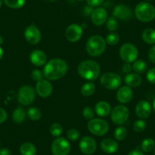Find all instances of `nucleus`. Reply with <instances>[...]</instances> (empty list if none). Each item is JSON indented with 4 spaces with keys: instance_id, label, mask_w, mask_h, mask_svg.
<instances>
[{
    "instance_id": "7",
    "label": "nucleus",
    "mask_w": 155,
    "mask_h": 155,
    "mask_svg": "<svg viewBox=\"0 0 155 155\" xmlns=\"http://www.w3.org/2000/svg\"><path fill=\"white\" fill-rule=\"evenodd\" d=\"M110 116L113 123L118 126H122L128 121L129 110L126 106L118 105L112 110Z\"/></svg>"
},
{
    "instance_id": "32",
    "label": "nucleus",
    "mask_w": 155,
    "mask_h": 155,
    "mask_svg": "<svg viewBox=\"0 0 155 155\" xmlns=\"http://www.w3.org/2000/svg\"><path fill=\"white\" fill-rule=\"evenodd\" d=\"M106 26L108 31H111V32H115L116 30L119 28V23L118 20L114 18L113 16L108 18L107 21H106Z\"/></svg>"
},
{
    "instance_id": "30",
    "label": "nucleus",
    "mask_w": 155,
    "mask_h": 155,
    "mask_svg": "<svg viewBox=\"0 0 155 155\" xmlns=\"http://www.w3.org/2000/svg\"><path fill=\"white\" fill-rule=\"evenodd\" d=\"M27 114L32 121H38L42 116V113L37 107H31L28 109Z\"/></svg>"
},
{
    "instance_id": "16",
    "label": "nucleus",
    "mask_w": 155,
    "mask_h": 155,
    "mask_svg": "<svg viewBox=\"0 0 155 155\" xmlns=\"http://www.w3.org/2000/svg\"><path fill=\"white\" fill-rule=\"evenodd\" d=\"M108 19V13L104 8L97 7L91 13V21L96 26L104 25Z\"/></svg>"
},
{
    "instance_id": "46",
    "label": "nucleus",
    "mask_w": 155,
    "mask_h": 155,
    "mask_svg": "<svg viewBox=\"0 0 155 155\" xmlns=\"http://www.w3.org/2000/svg\"><path fill=\"white\" fill-rule=\"evenodd\" d=\"M3 54H4L3 50H2V47H0V60L2 59V57H3Z\"/></svg>"
},
{
    "instance_id": "44",
    "label": "nucleus",
    "mask_w": 155,
    "mask_h": 155,
    "mask_svg": "<svg viewBox=\"0 0 155 155\" xmlns=\"http://www.w3.org/2000/svg\"><path fill=\"white\" fill-rule=\"evenodd\" d=\"M0 155H12V151L8 148L0 149Z\"/></svg>"
},
{
    "instance_id": "36",
    "label": "nucleus",
    "mask_w": 155,
    "mask_h": 155,
    "mask_svg": "<svg viewBox=\"0 0 155 155\" xmlns=\"http://www.w3.org/2000/svg\"><path fill=\"white\" fill-rule=\"evenodd\" d=\"M94 113H95V111L94 110H93V109H92L91 107H84V110H82V115L86 120H92V119H94L95 115Z\"/></svg>"
},
{
    "instance_id": "22",
    "label": "nucleus",
    "mask_w": 155,
    "mask_h": 155,
    "mask_svg": "<svg viewBox=\"0 0 155 155\" xmlns=\"http://www.w3.org/2000/svg\"><path fill=\"white\" fill-rule=\"evenodd\" d=\"M124 81L126 85L130 87H138L142 82L141 77L137 73H129L124 78Z\"/></svg>"
},
{
    "instance_id": "6",
    "label": "nucleus",
    "mask_w": 155,
    "mask_h": 155,
    "mask_svg": "<svg viewBox=\"0 0 155 155\" xmlns=\"http://www.w3.org/2000/svg\"><path fill=\"white\" fill-rule=\"evenodd\" d=\"M87 129L97 136H103L108 132L110 126L106 120L102 119H92L87 123Z\"/></svg>"
},
{
    "instance_id": "52",
    "label": "nucleus",
    "mask_w": 155,
    "mask_h": 155,
    "mask_svg": "<svg viewBox=\"0 0 155 155\" xmlns=\"http://www.w3.org/2000/svg\"><path fill=\"white\" fill-rule=\"evenodd\" d=\"M147 1H151V0H147Z\"/></svg>"
},
{
    "instance_id": "45",
    "label": "nucleus",
    "mask_w": 155,
    "mask_h": 155,
    "mask_svg": "<svg viewBox=\"0 0 155 155\" xmlns=\"http://www.w3.org/2000/svg\"><path fill=\"white\" fill-rule=\"evenodd\" d=\"M128 155H144V152L142 150H138V149H135V150H132V151L129 152L128 153Z\"/></svg>"
},
{
    "instance_id": "26",
    "label": "nucleus",
    "mask_w": 155,
    "mask_h": 155,
    "mask_svg": "<svg viewBox=\"0 0 155 155\" xmlns=\"http://www.w3.org/2000/svg\"><path fill=\"white\" fill-rule=\"evenodd\" d=\"M96 91V85L92 82H87L83 84L81 88V93L84 97H91Z\"/></svg>"
},
{
    "instance_id": "34",
    "label": "nucleus",
    "mask_w": 155,
    "mask_h": 155,
    "mask_svg": "<svg viewBox=\"0 0 155 155\" xmlns=\"http://www.w3.org/2000/svg\"><path fill=\"white\" fill-rule=\"evenodd\" d=\"M105 41L107 42V44H109V45H116L120 41V36H119L117 33L111 32L107 36Z\"/></svg>"
},
{
    "instance_id": "51",
    "label": "nucleus",
    "mask_w": 155,
    "mask_h": 155,
    "mask_svg": "<svg viewBox=\"0 0 155 155\" xmlns=\"http://www.w3.org/2000/svg\"><path fill=\"white\" fill-rule=\"evenodd\" d=\"M78 1H80V2H81V1H84V0H78Z\"/></svg>"
},
{
    "instance_id": "14",
    "label": "nucleus",
    "mask_w": 155,
    "mask_h": 155,
    "mask_svg": "<svg viewBox=\"0 0 155 155\" xmlns=\"http://www.w3.org/2000/svg\"><path fill=\"white\" fill-rule=\"evenodd\" d=\"M133 13L132 9L124 4H120L115 6L113 11V16L117 20L129 21L132 18Z\"/></svg>"
},
{
    "instance_id": "48",
    "label": "nucleus",
    "mask_w": 155,
    "mask_h": 155,
    "mask_svg": "<svg viewBox=\"0 0 155 155\" xmlns=\"http://www.w3.org/2000/svg\"><path fill=\"white\" fill-rule=\"evenodd\" d=\"M152 107H153V111L155 112V99L153 100V105H152Z\"/></svg>"
},
{
    "instance_id": "21",
    "label": "nucleus",
    "mask_w": 155,
    "mask_h": 155,
    "mask_svg": "<svg viewBox=\"0 0 155 155\" xmlns=\"http://www.w3.org/2000/svg\"><path fill=\"white\" fill-rule=\"evenodd\" d=\"M94 111L97 116L101 117H107L111 113V106L106 101H99L95 105Z\"/></svg>"
},
{
    "instance_id": "50",
    "label": "nucleus",
    "mask_w": 155,
    "mask_h": 155,
    "mask_svg": "<svg viewBox=\"0 0 155 155\" xmlns=\"http://www.w3.org/2000/svg\"><path fill=\"white\" fill-rule=\"evenodd\" d=\"M153 155H155V147L154 149H153Z\"/></svg>"
},
{
    "instance_id": "47",
    "label": "nucleus",
    "mask_w": 155,
    "mask_h": 155,
    "mask_svg": "<svg viewBox=\"0 0 155 155\" xmlns=\"http://www.w3.org/2000/svg\"><path fill=\"white\" fill-rule=\"evenodd\" d=\"M3 41H4L3 37H2V36H0V46L2 45V44H3Z\"/></svg>"
},
{
    "instance_id": "41",
    "label": "nucleus",
    "mask_w": 155,
    "mask_h": 155,
    "mask_svg": "<svg viewBox=\"0 0 155 155\" xmlns=\"http://www.w3.org/2000/svg\"><path fill=\"white\" fill-rule=\"evenodd\" d=\"M8 118V113L4 109L0 107V124L6 121Z\"/></svg>"
},
{
    "instance_id": "31",
    "label": "nucleus",
    "mask_w": 155,
    "mask_h": 155,
    "mask_svg": "<svg viewBox=\"0 0 155 155\" xmlns=\"http://www.w3.org/2000/svg\"><path fill=\"white\" fill-rule=\"evenodd\" d=\"M5 5L11 8L18 9L25 5V0H3Z\"/></svg>"
},
{
    "instance_id": "24",
    "label": "nucleus",
    "mask_w": 155,
    "mask_h": 155,
    "mask_svg": "<svg viewBox=\"0 0 155 155\" xmlns=\"http://www.w3.org/2000/svg\"><path fill=\"white\" fill-rule=\"evenodd\" d=\"M142 40L147 44H155V30L153 28H147L142 33Z\"/></svg>"
},
{
    "instance_id": "15",
    "label": "nucleus",
    "mask_w": 155,
    "mask_h": 155,
    "mask_svg": "<svg viewBox=\"0 0 155 155\" xmlns=\"http://www.w3.org/2000/svg\"><path fill=\"white\" fill-rule=\"evenodd\" d=\"M36 92L41 97H48L52 94L53 87L50 81L47 79H42L39 81L36 85Z\"/></svg>"
},
{
    "instance_id": "38",
    "label": "nucleus",
    "mask_w": 155,
    "mask_h": 155,
    "mask_svg": "<svg viewBox=\"0 0 155 155\" xmlns=\"http://www.w3.org/2000/svg\"><path fill=\"white\" fill-rule=\"evenodd\" d=\"M31 78H32V79L34 80V81H37V82H38V81H41V80L44 79L43 78L44 77V72H42L41 70L39 69L33 70L32 72H31Z\"/></svg>"
},
{
    "instance_id": "11",
    "label": "nucleus",
    "mask_w": 155,
    "mask_h": 155,
    "mask_svg": "<svg viewBox=\"0 0 155 155\" xmlns=\"http://www.w3.org/2000/svg\"><path fill=\"white\" fill-rule=\"evenodd\" d=\"M25 37L26 41L32 45L39 44L41 41V32L35 25H31L25 31Z\"/></svg>"
},
{
    "instance_id": "18",
    "label": "nucleus",
    "mask_w": 155,
    "mask_h": 155,
    "mask_svg": "<svg viewBox=\"0 0 155 155\" xmlns=\"http://www.w3.org/2000/svg\"><path fill=\"white\" fill-rule=\"evenodd\" d=\"M133 97V91L129 86H123L116 92V99L121 104H128Z\"/></svg>"
},
{
    "instance_id": "40",
    "label": "nucleus",
    "mask_w": 155,
    "mask_h": 155,
    "mask_svg": "<svg viewBox=\"0 0 155 155\" xmlns=\"http://www.w3.org/2000/svg\"><path fill=\"white\" fill-rule=\"evenodd\" d=\"M104 2V0H87V4L92 8L100 7Z\"/></svg>"
},
{
    "instance_id": "43",
    "label": "nucleus",
    "mask_w": 155,
    "mask_h": 155,
    "mask_svg": "<svg viewBox=\"0 0 155 155\" xmlns=\"http://www.w3.org/2000/svg\"><path fill=\"white\" fill-rule=\"evenodd\" d=\"M132 70V65H131V63H127V62H125L124 65H123V72L126 73V74H129V73H131Z\"/></svg>"
},
{
    "instance_id": "25",
    "label": "nucleus",
    "mask_w": 155,
    "mask_h": 155,
    "mask_svg": "<svg viewBox=\"0 0 155 155\" xmlns=\"http://www.w3.org/2000/svg\"><path fill=\"white\" fill-rule=\"evenodd\" d=\"M20 153L21 155H35L37 153V147L33 143H23L20 147Z\"/></svg>"
},
{
    "instance_id": "33",
    "label": "nucleus",
    "mask_w": 155,
    "mask_h": 155,
    "mask_svg": "<svg viewBox=\"0 0 155 155\" xmlns=\"http://www.w3.org/2000/svg\"><path fill=\"white\" fill-rule=\"evenodd\" d=\"M62 131H63V129H62V126H61L59 123H54L50 126V132L53 136L54 137H59L62 133Z\"/></svg>"
},
{
    "instance_id": "49",
    "label": "nucleus",
    "mask_w": 155,
    "mask_h": 155,
    "mask_svg": "<svg viewBox=\"0 0 155 155\" xmlns=\"http://www.w3.org/2000/svg\"><path fill=\"white\" fill-rule=\"evenodd\" d=\"M2 0H0V8L2 7Z\"/></svg>"
},
{
    "instance_id": "9",
    "label": "nucleus",
    "mask_w": 155,
    "mask_h": 155,
    "mask_svg": "<svg viewBox=\"0 0 155 155\" xmlns=\"http://www.w3.org/2000/svg\"><path fill=\"white\" fill-rule=\"evenodd\" d=\"M36 97V91L30 85H24L18 92V101L23 106H28L34 102Z\"/></svg>"
},
{
    "instance_id": "1",
    "label": "nucleus",
    "mask_w": 155,
    "mask_h": 155,
    "mask_svg": "<svg viewBox=\"0 0 155 155\" xmlns=\"http://www.w3.org/2000/svg\"><path fill=\"white\" fill-rule=\"evenodd\" d=\"M68 71L67 62L62 59H50L44 68V75L49 81H56L62 78Z\"/></svg>"
},
{
    "instance_id": "10",
    "label": "nucleus",
    "mask_w": 155,
    "mask_h": 155,
    "mask_svg": "<svg viewBox=\"0 0 155 155\" xmlns=\"http://www.w3.org/2000/svg\"><path fill=\"white\" fill-rule=\"evenodd\" d=\"M71 150V145L67 139L58 137L52 143L51 151L53 155H68Z\"/></svg>"
},
{
    "instance_id": "13",
    "label": "nucleus",
    "mask_w": 155,
    "mask_h": 155,
    "mask_svg": "<svg viewBox=\"0 0 155 155\" xmlns=\"http://www.w3.org/2000/svg\"><path fill=\"white\" fill-rule=\"evenodd\" d=\"M79 148L85 155H92L97 150V142L92 137L85 136L79 142Z\"/></svg>"
},
{
    "instance_id": "2",
    "label": "nucleus",
    "mask_w": 155,
    "mask_h": 155,
    "mask_svg": "<svg viewBox=\"0 0 155 155\" xmlns=\"http://www.w3.org/2000/svg\"><path fill=\"white\" fill-rule=\"evenodd\" d=\"M78 73L81 78L88 81L97 79L101 74V66L94 60H84L78 65Z\"/></svg>"
},
{
    "instance_id": "29",
    "label": "nucleus",
    "mask_w": 155,
    "mask_h": 155,
    "mask_svg": "<svg viewBox=\"0 0 155 155\" xmlns=\"http://www.w3.org/2000/svg\"><path fill=\"white\" fill-rule=\"evenodd\" d=\"M128 135L127 129L124 126H119L114 132V137L117 141H123L126 138Z\"/></svg>"
},
{
    "instance_id": "27",
    "label": "nucleus",
    "mask_w": 155,
    "mask_h": 155,
    "mask_svg": "<svg viewBox=\"0 0 155 155\" xmlns=\"http://www.w3.org/2000/svg\"><path fill=\"white\" fill-rule=\"evenodd\" d=\"M155 147V141L153 139L150 138H145L142 141L141 144V148L143 152L145 153H149V152L153 150Z\"/></svg>"
},
{
    "instance_id": "42",
    "label": "nucleus",
    "mask_w": 155,
    "mask_h": 155,
    "mask_svg": "<svg viewBox=\"0 0 155 155\" xmlns=\"http://www.w3.org/2000/svg\"><path fill=\"white\" fill-rule=\"evenodd\" d=\"M148 59L150 62L155 64V45H153V47L149 50Z\"/></svg>"
},
{
    "instance_id": "12",
    "label": "nucleus",
    "mask_w": 155,
    "mask_h": 155,
    "mask_svg": "<svg viewBox=\"0 0 155 155\" xmlns=\"http://www.w3.org/2000/svg\"><path fill=\"white\" fill-rule=\"evenodd\" d=\"M83 34V29L80 25L72 24L66 28L65 35L69 42L75 43L79 41Z\"/></svg>"
},
{
    "instance_id": "37",
    "label": "nucleus",
    "mask_w": 155,
    "mask_h": 155,
    "mask_svg": "<svg viewBox=\"0 0 155 155\" xmlns=\"http://www.w3.org/2000/svg\"><path fill=\"white\" fill-rule=\"evenodd\" d=\"M67 138L71 141H77L80 138V132L75 129H71L67 132Z\"/></svg>"
},
{
    "instance_id": "4",
    "label": "nucleus",
    "mask_w": 155,
    "mask_h": 155,
    "mask_svg": "<svg viewBox=\"0 0 155 155\" xmlns=\"http://www.w3.org/2000/svg\"><path fill=\"white\" fill-rule=\"evenodd\" d=\"M135 15L142 22H150L155 18V7L147 2H141L135 6Z\"/></svg>"
},
{
    "instance_id": "8",
    "label": "nucleus",
    "mask_w": 155,
    "mask_h": 155,
    "mask_svg": "<svg viewBox=\"0 0 155 155\" xmlns=\"http://www.w3.org/2000/svg\"><path fill=\"white\" fill-rule=\"evenodd\" d=\"M138 50L134 44L130 43L124 44L120 49V56L125 62L132 63L137 59Z\"/></svg>"
},
{
    "instance_id": "39",
    "label": "nucleus",
    "mask_w": 155,
    "mask_h": 155,
    "mask_svg": "<svg viewBox=\"0 0 155 155\" xmlns=\"http://www.w3.org/2000/svg\"><path fill=\"white\" fill-rule=\"evenodd\" d=\"M147 79L150 83L155 84V68H152L147 71Z\"/></svg>"
},
{
    "instance_id": "5",
    "label": "nucleus",
    "mask_w": 155,
    "mask_h": 155,
    "mask_svg": "<svg viewBox=\"0 0 155 155\" xmlns=\"http://www.w3.org/2000/svg\"><path fill=\"white\" fill-rule=\"evenodd\" d=\"M101 84L108 90H116L122 84V78L118 74L113 72L104 73L101 77Z\"/></svg>"
},
{
    "instance_id": "28",
    "label": "nucleus",
    "mask_w": 155,
    "mask_h": 155,
    "mask_svg": "<svg viewBox=\"0 0 155 155\" xmlns=\"http://www.w3.org/2000/svg\"><path fill=\"white\" fill-rule=\"evenodd\" d=\"M132 69L137 74H142L147 70V63L143 60H135L132 65Z\"/></svg>"
},
{
    "instance_id": "35",
    "label": "nucleus",
    "mask_w": 155,
    "mask_h": 155,
    "mask_svg": "<svg viewBox=\"0 0 155 155\" xmlns=\"http://www.w3.org/2000/svg\"><path fill=\"white\" fill-rule=\"evenodd\" d=\"M146 122L143 120H138L133 124V130L136 132H141L145 129Z\"/></svg>"
},
{
    "instance_id": "23",
    "label": "nucleus",
    "mask_w": 155,
    "mask_h": 155,
    "mask_svg": "<svg viewBox=\"0 0 155 155\" xmlns=\"http://www.w3.org/2000/svg\"><path fill=\"white\" fill-rule=\"evenodd\" d=\"M27 113L25 111V109L22 107H19L15 109L14 111L12 112V120L15 123H22L25 122V119H26Z\"/></svg>"
},
{
    "instance_id": "3",
    "label": "nucleus",
    "mask_w": 155,
    "mask_h": 155,
    "mask_svg": "<svg viewBox=\"0 0 155 155\" xmlns=\"http://www.w3.org/2000/svg\"><path fill=\"white\" fill-rule=\"evenodd\" d=\"M86 51L93 57L101 56L107 48V42L105 39L100 35L91 36L86 43Z\"/></svg>"
},
{
    "instance_id": "19",
    "label": "nucleus",
    "mask_w": 155,
    "mask_h": 155,
    "mask_svg": "<svg viewBox=\"0 0 155 155\" xmlns=\"http://www.w3.org/2000/svg\"><path fill=\"white\" fill-rule=\"evenodd\" d=\"M30 60L33 65L37 67H41L47 64V56L42 50H35L31 52L30 55Z\"/></svg>"
},
{
    "instance_id": "20",
    "label": "nucleus",
    "mask_w": 155,
    "mask_h": 155,
    "mask_svg": "<svg viewBox=\"0 0 155 155\" xmlns=\"http://www.w3.org/2000/svg\"><path fill=\"white\" fill-rule=\"evenodd\" d=\"M101 147L104 152L107 153H113L119 148L118 143L113 138H104L101 143Z\"/></svg>"
},
{
    "instance_id": "17",
    "label": "nucleus",
    "mask_w": 155,
    "mask_h": 155,
    "mask_svg": "<svg viewBox=\"0 0 155 155\" xmlns=\"http://www.w3.org/2000/svg\"><path fill=\"white\" fill-rule=\"evenodd\" d=\"M151 106L147 101H141L135 107V114L141 120H145L151 113Z\"/></svg>"
}]
</instances>
